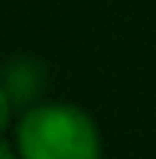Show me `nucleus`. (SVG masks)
<instances>
[{"label":"nucleus","mask_w":156,"mask_h":159,"mask_svg":"<svg viewBox=\"0 0 156 159\" xmlns=\"http://www.w3.org/2000/svg\"><path fill=\"white\" fill-rule=\"evenodd\" d=\"M0 159H12V150H9V147H3V150H0Z\"/></svg>","instance_id":"2"},{"label":"nucleus","mask_w":156,"mask_h":159,"mask_svg":"<svg viewBox=\"0 0 156 159\" xmlns=\"http://www.w3.org/2000/svg\"><path fill=\"white\" fill-rule=\"evenodd\" d=\"M21 159H98V135L74 107H37L16 129Z\"/></svg>","instance_id":"1"}]
</instances>
